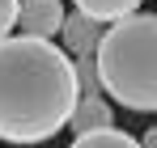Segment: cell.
<instances>
[{
	"mask_svg": "<svg viewBox=\"0 0 157 148\" xmlns=\"http://www.w3.org/2000/svg\"><path fill=\"white\" fill-rule=\"evenodd\" d=\"M77 80H81V93H85V98L102 93V76H98V55H81V59H77Z\"/></svg>",
	"mask_w": 157,
	"mask_h": 148,
	"instance_id": "ba28073f",
	"label": "cell"
},
{
	"mask_svg": "<svg viewBox=\"0 0 157 148\" xmlns=\"http://www.w3.org/2000/svg\"><path fill=\"white\" fill-rule=\"evenodd\" d=\"M81 102L77 59L51 38L9 34L0 43V140L43 144L72 123Z\"/></svg>",
	"mask_w": 157,
	"mask_h": 148,
	"instance_id": "6da1fadb",
	"label": "cell"
},
{
	"mask_svg": "<svg viewBox=\"0 0 157 148\" xmlns=\"http://www.w3.org/2000/svg\"><path fill=\"white\" fill-rule=\"evenodd\" d=\"M72 135H94V131H106V127H115V110H110V102L106 93H94V98H85L81 93L77 102V114H72Z\"/></svg>",
	"mask_w": 157,
	"mask_h": 148,
	"instance_id": "5b68a950",
	"label": "cell"
},
{
	"mask_svg": "<svg viewBox=\"0 0 157 148\" xmlns=\"http://www.w3.org/2000/svg\"><path fill=\"white\" fill-rule=\"evenodd\" d=\"M68 21L64 13V0H21V17H17V30L30 34V38H55Z\"/></svg>",
	"mask_w": 157,
	"mask_h": 148,
	"instance_id": "3957f363",
	"label": "cell"
},
{
	"mask_svg": "<svg viewBox=\"0 0 157 148\" xmlns=\"http://www.w3.org/2000/svg\"><path fill=\"white\" fill-rule=\"evenodd\" d=\"M72 148H144V144L128 131H119V127H106V131H94V135H77Z\"/></svg>",
	"mask_w": 157,
	"mask_h": 148,
	"instance_id": "52a82bcc",
	"label": "cell"
},
{
	"mask_svg": "<svg viewBox=\"0 0 157 148\" xmlns=\"http://www.w3.org/2000/svg\"><path fill=\"white\" fill-rule=\"evenodd\" d=\"M72 4H77V13H85V17H98V21L115 25V21H123V17H132V13H140L144 0H72Z\"/></svg>",
	"mask_w": 157,
	"mask_h": 148,
	"instance_id": "8992f818",
	"label": "cell"
},
{
	"mask_svg": "<svg viewBox=\"0 0 157 148\" xmlns=\"http://www.w3.org/2000/svg\"><path fill=\"white\" fill-rule=\"evenodd\" d=\"M102 38H106V21L85 17V13H68V21H64V30H59V47L68 51L72 59H81V55H98Z\"/></svg>",
	"mask_w": 157,
	"mask_h": 148,
	"instance_id": "277c9868",
	"label": "cell"
},
{
	"mask_svg": "<svg viewBox=\"0 0 157 148\" xmlns=\"http://www.w3.org/2000/svg\"><path fill=\"white\" fill-rule=\"evenodd\" d=\"M140 144H144V148H157V127H149V131L140 135Z\"/></svg>",
	"mask_w": 157,
	"mask_h": 148,
	"instance_id": "30bf717a",
	"label": "cell"
},
{
	"mask_svg": "<svg viewBox=\"0 0 157 148\" xmlns=\"http://www.w3.org/2000/svg\"><path fill=\"white\" fill-rule=\"evenodd\" d=\"M17 17H21V0H0V43L13 34Z\"/></svg>",
	"mask_w": 157,
	"mask_h": 148,
	"instance_id": "9c48e42d",
	"label": "cell"
},
{
	"mask_svg": "<svg viewBox=\"0 0 157 148\" xmlns=\"http://www.w3.org/2000/svg\"><path fill=\"white\" fill-rule=\"evenodd\" d=\"M102 93L136 114H157V13H132L106 25L98 47Z\"/></svg>",
	"mask_w": 157,
	"mask_h": 148,
	"instance_id": "7a4b0ae2",
	"label": "cell"
}]
</instances>
